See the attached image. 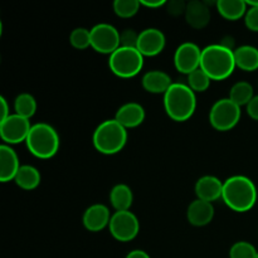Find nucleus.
Returning a JSON list of instances; mask_svg holds the SVG:
<instances>
[{"label":"nucleus","mask_w":258,"mask_h":258,"mask_svg":"<svg viewBox=\"0 0 258 258\" xmlns=\"http://www.w3.org/2000/svg\"><path fill=\"white\" fill-rule=\"evenodd\" d=\"M257 188L252 179L244 175H233L224 180L223 199L224 204L237 213L251 211L257 202Z\"/></svg>","instance_id":"1"},{"label":"nucleus","mask_w":258,"mask_h":258,"mask_svg":"<svg viewBox=\"0 0 258 258\" xmlns=\"http://www.w3.org/2000/svg\"><path fill=\"white\" fill-rule=\"evenodd\" d=\"M164 108L169 117L176 122L188 121L197 108V96L188 85L174 82L164 95Z\"/></svg>","instance_id":"2"},{"label":"nucleus","mask_w":258,"mask_h":258,"mask_svg":"<svg viewBox=\"0 0 258 258\" xmlns=\"http://www.w3.org/2000/svg\"><path fill=\"white\" fill-rule=\"evenodd\" d=\"M201 68L212 81H223L236 70L234 50L218 44L207 45L202 49Z\"/></svg>","instance_id":"3"},{"label":"nucleus","mask_w":258,"mask_h":258,"mask_svg":"<svg viewBox=\"0 0 258 258\" xmlns=\"http://www.w3.org/2000/svg\"><path fill=\"white\" fill-rule=\"evenodd\" d=\"M127 143V130L115 118L105 120L93 131L92 144L103 155H115L122 151Z\"/></svg>","instance_id":"4"},{"label":"nucleus","mask_w":258,"mask_h":258,"mask_svg":"<svg viewBox=\"0 0 258 258\" xmlns=\"http://www.w3.org/2000/svg\"><path fill=\"white\" fill-rule=\"evenodd\" d=\"M25 144L33 156L38 159H50L59 150L60 139L55 128L49 123L38 122L32 125Z\"/></svg>","instance_id":"5"},{"label":"nucleus","mask_w":258,"mask_h":258,"mask_svg":"<svg viewBox=\"0 0 258 258\" xmlns=\"http://www.w3.org/2000/svg\"><path fill=\"white\" fill-rule=\"evenodd\" d=\"M144 55L138 48L120 47L108 58V67L120 78H133L143 71Z\"/></svg>","instance_id":"6"},{"label":"nucleus","mask_w":258,"mask_h":258,"mask_svg":"<svg viewBox=\"0 0 258 258\" xmlns=\"http://www.w3.org/2000/svg\"><path fill=\"white\" fill-rule=\"evenodd\" d=\"M242 111L238 105L227 98L216 101L209 111V122L217 131H229L241 120Z\"/></svg>","instance_id":"7"},{"label":"nucleus","mask_w":258,"mask_h":258,"mask_svg":"<svg viewBox=\"0 0 258 258\" xmlns=\"http://www.w3.org/2000/svg\"><path fill=\"white\" fill-rule=\"evenodd\" d=\"M108 231L111 236L118 242H131L138 237L140 223L131 211L115 212L111 217Z\"/></svg>","instance_id":"8"},{"label":"nucleus","mask_w":258,"mask_h":258,"mask_svg":"<svg viewBox=\"0 0 258 258\" xmlns=\"http://www.w3.org/2000/svg\"><path fill=\"white\" fill-rule=\"evenodd\" d=\"M91 48L101 54L111 55L120 48V32L108 23H100L91 29Z\"/></svg>","instance_id":"9"},{"label":"nucleus","mask_w":258,"mask_h":258,"mask_svg":"<svg viewBox=\"0 0 258 258\" xmlns=\"http://www.w3.org/2000/svg\"><path fill=\"white\" fill-rule=\"evenodd\" d=\"M32 128L30 121L17 113H12L9 117L0 121V138L5 145H17L25 143Z\"/></svg>","instance_id":"10"},{"label":"nucleus","mask_w":258,"mask_h":258,"mask_svg":"<svg viewBox=\"0 0 258 258\" xmlns=\"http://www.w3.org/2000/svg\"><path fill=\"white\" fill-rule=\"evenodd\" d=\"M202 49L193 42L181 43L174 53V66L183 75H190L201 68Z\"/></svg>","instance_id":"11"},{"label":"nucleus","mask_w":258,"mask_h":258,"mask_svg":"<svg viewBox=\"0 0 258 258\" xmlns=\"http://www.w3.org/2000/svg\"><path fill=\"white\" fill-rule=\"evenodd\" d=\"M165 45V34L158 28H146L139 34L138 49L144 57H155L160 54Z\"/></svg>","instance_id":"12"},{"label":"nucleus","mask_w":258,"mask_h":258,"mask_svg":"<svg viewBox=\"0 0 258 258\" xmlns=\"http://www.w3.org/2000/svg\"><path fill=\"white\" fill-rule=\"evenodd\" d=\"M111 217L112 214H111L108 207H106L105 204L96 203L86 209L82 217V223L87 231L101 232L106 227L108 228Z\"/></svg>","instance_id":"13"},{"label":"nucleus","mask_w":258,"mask_h":258,"mask_svg":"<svg viewBox=\"0 0 258 258\" xmlns=\"http://www.w3.org/2000/svg\"><path fill=\"white\" fill-rule=\"evenodd\" d=\"M223 183L224 181L214 175L202 176L196 183L197 199L209 202V203L221 199L223 194Z\"/></svg>","instance_id":"14"},{"label":"nucleus","mask_w":258,"mask_h":258,"mask_svg":"<svg viewBox=\"0 0 258 258\" xmlns=\"http://www.w3.org/2000/svg\"><path fill=\"white\" fill-rule=\"evenodd\" d=\"M145 108L138 102L123 103L115 115V120L121 123L126 130L140 126L145 121Z\"/></svg>","instance_id":"15"},{"label":"nucleus","mask_w":258,"mask_h":258,"mask_svg":"<svg viewBox=\"0 0 258 258\" xmlns=\"http://www.w3.org/2000/svg\"><path fill=\"white\" fill-rule=\"evenodd\" d=\"M20 166L19 158L14 149L3 144L0 146V181L8 183L14 180Z\"/></svg>","instance_id":"16"},{"label":"nucleus","mask_w":258,"mask_h":258,"mask_svg":"<svg viewBox=\"0 0 258 258\" xmlns=\"http://www.w3.org/2000/svg\"><path fill=\"white\" fill-rule=\"evenodd\" d=\"M188 222L194 227L208 226L214 218V207L209 202L196 199L191 202L186 209Z\"/></svg>","instance_id":"17"},{"label":"nucleus","mask_w":258,"mask_h":258,"mask_svg":"<svg viewBox=\"0 0 258 258\" xmlns=\"http://www.w3.org/2000/svg\"><path fill=\"white\" fill-rule=\"evenodd\" d=\"M185 20L194 29H203L211 22V9L208 3L201 0H191L186 4Z\"/></svg>","instance_id":"18"},{"label":"nucleus","mask_w":258,"mask_h":258,"mask_svg":"<svg viewBox=\"0 0 258 258\" xmlns=\"http://www.w3.org/2000/svg\"><path fill=\"white\" fill-rule=\"evenodd\" d=\"M173 83L170 76L160 70L149 71L141 78V85L144 90L154 95H165Z\"/></svg>","instance_id":"19"},{"label":"nucleus","mask_w":258,"mask_h":258,"mask_svg":"<svg viewBox=\"0 0 258 258\" xmlns=\"http://www.w3.org/2000/svg\"><path fill=\"white\" fill-rule=\"evenodd\" d=\"M236 67L244 72H253L258 70V48L253 45H241L234 49Z\"/></svg>","instance_id":"20"},{"label":"nucleus","mask_w":258,"mask_h":258,"mask_svg":"<svg viewBox=\"0 0 258 258\" xmlns=\"http://www.w3.org/2000/svg\"><path fill=\"white\" fill-rule=\"evenodd\" d=\"M134 202V193L127 184H116L110 191V203L115 212L130 211Z\"/></svg>","instance_id":"21"},{"label":"nucleus","mask_w":258,"mask_h":258,"mask_svg":"<svg viewBox=\"0 0 258 258\" xmlns=\"http://www.w3.org/2000/svg\"><path fill=\"white\" fill-rule=\"evenodd\" d=\"M216 8L224 19L232 22L244 18L248 10V5L243 0H218L216 3Z\"/></svg>","instance_id":"22"},{"label":"nucleus","mask_w":258,"mask_h":258,"mask_svg":"<svg viewBox=\"0 0 258 258\" xmlns=\"http://www.w3.org/2000/svg\"><path fill=\"white\" fill-rule=\"evenodd\" d=\"M42 176H40V171L38 170L35 166L33 165H25L20 166L19 171H18L17 176H15L14 181L20 189L23 190H34L39 186Z\"/></svg>","instance_id":"23"},{"label":"nucleus","mask_w":258,"mask_h":258,"mask_svg":"<svg viewBox=\"0 0 258 258\" xmlns=\"http://www.w3.org/2000/svg\"><path fill=\"white\" fill-rule=\"evenodd\" d=\"M253 97V86L249 82H247V81H239V82H236L232 86L231 90H229L228 98L231 101H233L236 105H238L239 107L248 105Z\"/></svg>","instance_id":"24"},{"label":"nucleus","mask_w":258,"mask_h":258,"mask_svg":"<svg viewBox=\"0 0 258 258\" xmlns=\"http://www.w3.org/2000/svg\"><path fill=\"white\" fill-rule=\"evenodd\" d=\"M14 111L17 115L30 120L37 112V101L34 96L27 92L18 95L14 100Z\"/></svg>","instance_id":"25"},{"label":"nucleus","mask_w":258,"mask_h":258,"mask_svg":"<svg viewBox=\"0 0 258 258\" xmlns=\"http://www.w3.org/2000/svg\"><path fill=\"white\" fill-rule=\"evenodd\" d=\"M211 77L204 72L202 68H198L190 75L186 76V85L189 86L191 91L194 92H206L211 86Z\"/></svg>","instance_id":"26"},{"label":"nucleus","mask_w":258,"mask_h":258,"mask_svg":"<svg viewBox=\"0 0 258 258\" xmlns=\"http://www.w3.org/2000/svg\"><path fill=\"white\" fill-rule=\"evenodd\" d=\"M141 3L139 0H116L113 2V12L120 18H133L139 13Z\"/></svg>","instance_id":"27"},{"label":"nucleus","mask_w":258,"mask_h":258,"mask_svg":"<svg viewBox=\"0 0 258 258\" xmlns=\"http://www.w3.org/2000/svg\"><path fill=\"white\" fill-rule=\"evenodd\" d=\"M70 43L78 50H85L91 47V30L86 28H76L70 34Z\"/></svg>","instance_id":"28"},{"label":"nucleus","mask_w":258,"mask_h":258,"mask_svg":"<svg viewBox=\"0 0 258 258\" xmlns=\"http://www.w3.org/2000/svg\"><path fill=\"white\" fill-rule=\"evenodd\" d=\"M256 247L247 241L236 242L229 249V258H257Z\"/></svg>","instance_id":"29"},{"label":"nucleus","mask_w":258,"mask_h":258,"mask_svg":"<svg viewBox=\"0 0 258 258\" xmlns=\"http://www.w3.org/2000/svg\"><path fill=\"white\" fill-rule=\"evenodd\" d=\"M139 34L134 29H125L120 32V47L138 48Z\"/></svg>","instance_id":"30"},{"label":"nucleus","mask_w":258,"mask_h":258,"mask_svg":"<svg viewBox=\"0 0 258 258\" xmlns=\"http://www.w3.org/2000/svg\"><path fill=\"white\" fill-rule=\"evenodd\" d=\"M244 24L251 32L258 33V7H248L244 15Z\"/></svg>","instance_id":"31"},{"label":"nucleus","mask_w":258,"mask_h":258,"mask_svg":"<svg viewBox=\"0 0 258 258\" xmlns=\"http://www.w3.org/2000/svg\"><path fill=\"white\" fill-rule=\"evenodd\" d=\"M186 4L183 0H171V2H166V10L173 17H179L181 14H185Z\"/></svg>","instance_id":"32"},{"label":"nucleus","mask_w":258,"mask_h":258,"mask_svg":"<svg viewBox=\"0 0 258 258\" xmlns=\"http://www.w3.org/2000/svg\"><path fill=\"white\" fill-rule=\"evenodd\" d=\"M246 111L252 120L258 121V95L254 96L251 102L246 106Z\"/></svg>","instance_id":"33"},{"label":"nucleus","mask_w":258,"mask_h":258,"mask_svg":"<svg viewBox=\"0 0 258 258\" xmlns=\"http://www.w3.org/2000/svg\"><path fill=\"white\" fill-rule=\"evenodd\" d=\"M0 105H2V111H0V121L5 120L7 117H9L12 113H10V108H9V103H8V100L2 96L0 97Z\"/></svg>","instance_id":"34"},{"label":"nucleus","mask_w":258,"mask_h":258,"mask_svg":"<svg viewBox=\"0 0 258 258\" xmlns=\"http://www.w3.org/2000/svg\"><path fill=\"white\" fill-rule=\"evenodd\" d=\"M140 3L141 7L150 8V9H158V8L166 5V2H164V0H158V2H145V0H140Z\"/></svg>","instance_id":"35"},{"label":"nucleus","mask_w":258,"mask_h":258,"mask_svg":"<svg viewBox=\"0 0 258 258\" xmlns=\"http://www.w3.org/2000/svg\"><path fill=\"white\" fill-rule=\"evenodd\" d=\"M125 258H151L149 256L148 252L143 251V249H133L131 252H128L127 256Z\"/></svg>","instance_id":"36"},{"label":"nucleus","mask_w":258,"mask_h":258,"mask_svg":"<svg viewBox=\"0 0 258 258\" xmlns=\"http://www.w3.org/2000/svg\"><path fill=\"white\" fill-rule=\"evenodd\" d=\"M257 258H258V254H257Z\"/></svg>","instance_id":"37"}]
</instances>
